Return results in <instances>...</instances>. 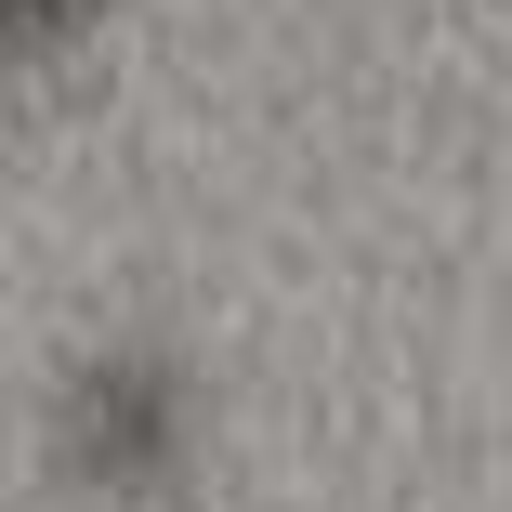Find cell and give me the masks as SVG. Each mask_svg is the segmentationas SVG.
Here are the masks:
<instances>
[{"label":"cell","mask_w":512,"mask_h":512,"mask_svg":"<svg viewBox=\"0 0 512 512\" xmlns=\"http://www.w3.org/2000/svg\"><path fill=\"white\" fill-rule=\"evenodd\" d=\"M184 434H197V407H184V381L158 368V355H92L79 381H66V460H79V486H171L184 473Z\"/></svg>","instance_id":"6da1fadb"},{"label":"cell","mask_w":512,"mask_h":512,"mask_svg":"<svg viewBox=\"0 0 512 512\" xmlns=\"http://www.w3.org/2000/svg\"><path fill=\"white\" fill-rule=\"evenodd\" d=\"M106 14H119V0H14V40L27 53H66V40H92Z\"/></svg>","instance_id":"7a4b0ae2"}]
</instances>
